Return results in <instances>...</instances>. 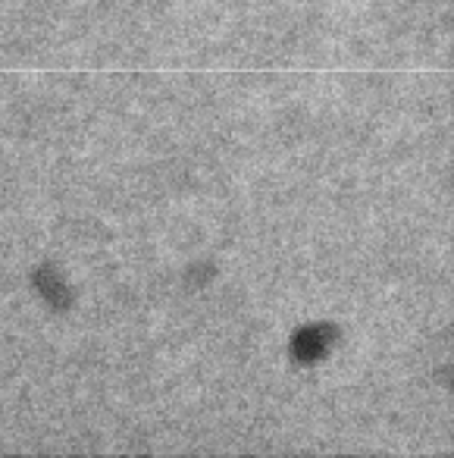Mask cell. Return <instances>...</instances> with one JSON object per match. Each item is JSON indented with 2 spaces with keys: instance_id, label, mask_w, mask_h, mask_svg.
I'll return each instance as SVG.
<instances>
[{
  "instance_id": "1",
  "label": "cell",
  "mask_w": 454,
  "mask_h": 458,
  "mask_svg": "<svg viewBox=\"0 0 454 458\" xmlns=\"http://www.w3.org/2000/svg\"><path fill=\"white\" fill-rule=\"evenodd\" d=\"M323 339H329V333H326V336H316V330H304L301 336H298V343H295V352L304 358V361H310V358H320L323 349H326V343H323Z\"/></svg>"
}]
</instances>
